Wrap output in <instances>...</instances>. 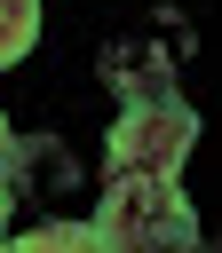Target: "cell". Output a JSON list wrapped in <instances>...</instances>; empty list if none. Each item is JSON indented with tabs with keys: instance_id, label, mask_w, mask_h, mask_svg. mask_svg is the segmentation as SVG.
<instances>
[{
	"instance_id": "1",
	"label": "cell",
	"mask_w": 222,
	"mask_h": 253,
	"mask_svg": "<svg viewBox=\"0 0 222 253\" xmlns=\"http://www.w3.org/2000/svg\"><path fill=\"white\" fill-rule=\"evenodd\" d=\"M95 237H103V253H190L198 245V213L166 174H111Z\"/></svg>"
},
{
	"instance_id": "2",
	"label": "cell",
	"mask_w": 222,
	"mask_h": 253,
	"mask_svg": "<svg viewBox=\"0 0 222 253\" xmlns=\"http://www.w3.org/2000/svg\"><path fill=\"white\" fill-rule=\"evenodd\" d=\"M198 150V111L182 95H151V103H127L119 126L103 134V166L111 174H182V158Z\"/></svg>"
},
{
	"instance_id": "3",
	"label": "cell",
	"mask_w": 222,
	"mask_h": 253,
	"mask_svg": "<svg viewBox=\"0 0 222 253\" xmlns=\"http://www.w3.org/2000/svg\"><path fill=\"white\" fill-rule=\"evenodd\" d=\"M103 79L127 95V103H151V95H174L166 87V71H159V55H135V47H111L103 55Z\"/></svg>"
},
{
	"instance_id": "4",
	"label": "cell",
	"mask_w": 222,
	"mask_h": 253,
	"mask_svg": "<svg viewBox=\"0 0 222 253\" xmlns=\"http://www.w3.org/2000/svg\"><path fill=\"white\" fill-rule=\"evenodd\" d=\"M0 253H103V237H95V221H40V229L8 237Z\"/></svg>"
},
{
	"instance_id": "5",
	"label": "cell",
	"mask_w": 222,
	"mask_h": 253,
	"mask_svg": "<svg viewBox=\"0 0 222 253\" xmlns=\"http://www.w3.org/2000/svg\"><path fill=\"white\" fill-rule=\"evenodd\" d=\"M32 40H40V0H0V71L24 63Z\"/></svg>"
},
{
	"instance_id": "6",
	"label": "cell",
	"mask_w": 222,
	"mask_h": 253,
	"mask_svg": "<svg viewBox=\"0 0 222 253\" xmlns=\"http://www.w3.org/2000/svg\"><path fill=\"white\" fill-rule=\"evenodd\" d=\"M8 158H16V134H8V119H0V182H8Z\"/></svg>"
},
{
	"instance_id": "7",
	"label": "cell",
	"mask_w": 222,
	"mask_h": 253,
	"mask_svg": "<svg viewBox=\"0 0 222 253\" xmlns=\"http://www.w3.org/2000/svg\"><path fill=\"white\" fill-rule=\"evenodd\" d=\"M8 206H16V190L0 182V245H8Z\"/></svg>"
}]
</instances>
